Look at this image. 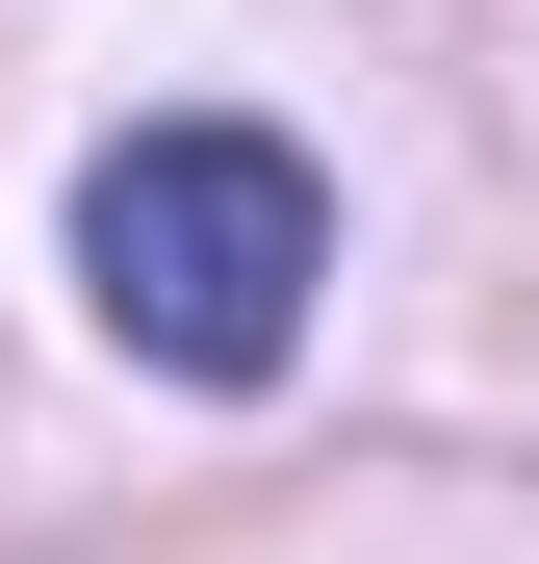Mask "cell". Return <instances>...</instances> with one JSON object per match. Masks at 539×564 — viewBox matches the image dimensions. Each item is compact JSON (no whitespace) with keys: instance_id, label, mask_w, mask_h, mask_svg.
Instances as JSON below:
<instances>
[{"instance_id":"obj_1","label":"cell","mask_w":539,"mask_h":564,"mask_svg":"<svg viewBox=\"0 0 539 564\" xmlns=\"http://www.w3.org/2000/svg\"><path fill=\"white\" fill-rule=\"evenodd\" d=\"M77 282H104V334L180 359V386H283L309 282H334V180L283 129H129L77 180Z\"/></svg>"}]
</instances>
